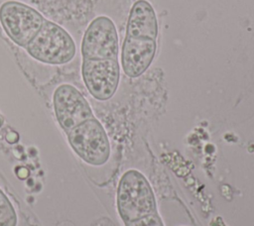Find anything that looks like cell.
I'll return each mask as SVG.
<instances>
[{
  "mask_svg": "<svg viewBox=\"0 0 254 226\" xmlns=\"http://www.w3.org/2000/svg\"><path fill=\"white\" fill-rule=\"evenodd\" d=\"M158 23L152 5L146 0L134 3L122 46L121 61L129 77L141 75L150 66L157 50Z\"/></svg>",
  "mask_w": 254,
  "mask_h": 226,
  "instance_id": "1",
  "label": "cell"
},
{
  "mask_svg": "<svg viewBox=\"0 0 254 226\" xmlns=\"http://www.w3.org/2000/svg\"><path fill=\"white\" fill-rule=\"evenodd\" d=\"M34 60L47 65H64L76 55L72 36L58 23L46 19L38 34L24 49Z\"/></svg>",
  "mask_w": 254,
  "mask_h": 226,
  "instance_id": "2",
  "label": "cell"
},
{
  "mask_svg": "<svg viewBox=\"0 0 254 226\" xmlns=\"http://www.w3.org/2000/svg\"><path fill=\"white\" fill-rule=\"evenodd\" d=\"M117 210L124 223L157 213L154 191L147 178L136 170L121 176L116 195Z\"/></svg>",
  "mask_w": 254,
  "mask_h": 226,
  "instance_id": "3",
  "label": "cell"
},
{
  "mask_svg": "<svg viewBox=\"0 0 254 226\" xmlns=\"http://www.w3.org/2000/svg\"><path fill=\"white\" fill-rule=\"evenodd\" d=\"M46 18L31 4L20 0L0 3V27L15 45L25 49L40 31Z\"/></svg>",
  "mask_w": 254,
  "mask_h": 226,
  "instance_id": "4",
  "label": "cell"
},
{
  "mask_svg": "<svg viewBox=\"0 0 254 226\" xmlns=\"http://www.w3.org/2000/svg\"><path fill=\"white\" fill-rule=\"evenodd\" d=\"M71 150L86 164L104 165L110 156V144L102 124L94 117L66 133Z\"/></svg>",
  "mask_w": 254,
  "mask_h": 226,
  "instance_id": "5",
  "label": "cell"
},
{
  "mask_svg": "<svg viewBox=\"0 0 254 226\" xmlns=\"http://www.w3.org/2000/svg\"><path fill=\"white\" fill-rule=\"evenodd\" d=\"M118 35L113 21L106 16L94 18L80 44L81 59H118Z\"/></svg>",
  "mask_w": 254,
  "mask_h": 226,
  "instance_id": "6",
  "label": "cell"
},
{
  "mask_svg": "<svg viewBox=\"0 0 254 226\" xmlns=\"http://www.w3.org/2000/svg\"><path fill=\"white\" fill-rule=\"evenodd\" d=\"M53 107L59 126L66 134L82 122L94 118L92 109L81 94L71 84H60L53 93Z\"/></svg>",
  "mask_w": 254,
  "mask_h": 226,
  "instance_id": "7",
  "label": "cell"
},
{
  "mask_svg": "<svg viewBox=\"0 0 254 226\" xmlns=\"http://www.w3.org/2000/svg\"><path fill=\"white\" fill-rule=\"evenodd\" d=\"M81 77L93 98L99 101L108 100L115 94L119 84L118 59H82Z\"/></svg>",
  "mask_w": 254,
  "mask_h": 226,
  "instance_id": "8",
  "label": "cell"
},
{
  "mask_svg": "<svg viewBox=\"0 0 254 226\" xmlns=\"http://www.w3.org/2000/svg\"><path fill=\"white\" fill-rule=\"evenodd\" d=\"M18 217L14 206L0 189V226H17Z\"/></svg>",
  "mask_w": 254,
  "mask_h": 226,
  "instance_id": "9",
  "label": "cell"
},
{
  "mask_svg": "<svg viewBox=\"0 0 254 226\" xmlns=\"http://www.w3.org/2000/svg\"><path fill=\"white\" fill-rule=\"evenodd\" d=\"M125 226H164V223L160 216L155 213L134 221L126 222Z\"/></svg>",
  "mask_w": 254,
  "mask_h": 226,
  "instance_id": "10",
  "label": "cell"
},
{
  "mask_svg": "<svg viewBox=\"0 0 254 226\" xmlns=\"http://www.w3.org/2000/svg\"><path fill=\"white\" fill-rule=\"evenodd\" d=\"M3 123H4V119H3V117H2V115L0 114V127L3 125Z\"/></svg>",
  "mask_w": 254,
  "mask_h": 226,
  "instance_id": "11",
  "label": "cell"
}]
</instances>
